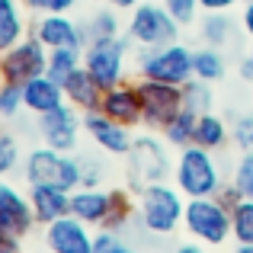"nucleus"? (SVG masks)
Masks as SVG:
<instances>
[{
	"label": "nucleus",
	"instance_id": "34",
	"mask_svg": "<svg viewBox=\"0 0 253 253\" xmlns=\"http://www.w3.org/2000/svg\"><path fill=\"white\" fill-rule=\"evenodd\" d=\"M231 141L237 151H253V112H241L231 122Z\"/></svg>",
	"mask_w": 253,
	"mask_h": 253
},
{
	"label": "nucleus",
	"instance_id": "45",
	"mask_svg": "<svg viewBox=\"0 0 253 253\" xmlns=\"http://www.w3.org/2000/svg\"><path fill=\"white\" fill-rule=\"evenodd\" d=\"M173 253H205V250L199 247V244H179V247L173 250Z\"/></svg>",
	"mask_w": 253,
	"mask_h": 253
},
{
	"label": "nucleus",
	"instance_id": "17",
	"mask_svg": "<svg viewBox=\"0 0 253 253\" xmlns=\"http://www.w3.org/2000/svg\"><path fill=\"white\" fill-rule=\"evenodd\" d=\"M29 205L36 211L39 224H51L58 218L71 215V192L61 186H48V183H32L29 186Z\"/></svg>",
	"mask_w": 253,
	"mask_h": 253
},
{
	"label": "nucleus",
	"instance_id": "46",
	"mask_svg": "<svg viewBox=\"0 0 253 253\" xmlns=\"http://www.w3.org/2000/svg\"><path fill=\"white\" fill-rule=\"evenodd\" d=\"M112 253H138L135 247H131V244H119V247L116 250H112Z\"/></svg>",
	"mask_w": 253,
	"mask_h": 253
},
{
	"label": "nucleus",
	"instance_id": "31",
	"mask_svg": "<svg viewBox=\"0 0 253 253\" xmlns=\"http://www.w3.org/2000/svg\"><path fill=\"white\" fill-rule=\"evenodd\" d=\"M23 109H26V103H23V86H19V84H10V81H0V122L16 119Z\"/></svg>",
	"mask_w": 253,
	"mask_h": 253
},
{
	"label": "nucleus",
	"instance_id": "20",
	"mask_svg": "<svg viewBox=\"0 0 253 253\" xmlns=\"http://www.w3.org/2000/svg\"><path fill=\"white\" fill-rule=\"evenodd\" d=\"M61 86H64V96H68V103L74 106V109H81V112L99 109V103H103V93H106L103 86L93 81V74L84 68V64H81V68H77Z\"/></svg>",
	"mask_w": 253,
	"mask_h": 253
},
{
	"label": "nucleus",
	"instance_id": "41",
	"mask_svg": "<svg viewBox=\"0 0 253 253\" xmlns=\"http://www.w3.org/2000/svg\"><path fill=\"white\" fill-rule=\"evenodd\" d=\"M19 241H23L19 234H6V231H0V253H23Z\"/></svg>",
	"mask_w": 253,
	"mask_h": 253
},
{
	"label": "nucleus",
	"instance_id": "29",
	"mask_svg": "<svg viewBox=\"0 0 253 253\" xmlns=\"http://www.w3.org/2000/svg\"><path fill=\"white\" fill-rule=\"evenodd\" d=\"M86 32H90V42H93V39H116V36H122L119 10H116V6H109V10H96L90 19H86Z\"/></svg>",
	"mask_w": 253,
	"mask_h": 253
},
{
	"label": "nucleus",
	"instance_id": "23",
	"mask_svg": "<svg viewBox=\"0 0 253 253\" xmlns=\"http://www.w3.org/2000/svg\"><path fill=\"white\" fill-rule=\"evenodd\" d=\"M234 36V19L228 13H205L199 19V39L211 48H224Z\"/></svg>",
	"mask_w": 253,
	"mask_h": 253
},
{
	"label": "nucleus",
	"instance_id": "30",
	"mask_svg": "<svg viewBox=\"0 0 253 253\" xmlns=\"http://www.w3.org/2000/svg\"><path fill=\"white\" fill-rule=\"evenodd\" d=\"M231 237L237 244H253V199H244L231 211Z\"/></svg>",
	"mask_w": 253,
	"mask_h": 253
},
{
	"label": "nucleus",
	"instance_id": "6",
	"mask_svg": "<svg viewBox=\"0 0 253 253\" xmlns=\"http://www.w3.org/2000/svg\"><path fill=\"white\" fill-rule=\"evenodd\" d=\"M192 51L196 48L183 45L179 39L170 45H157V48H141V55H138V77L183 86L186 81L196 77L192 74Z\"/></svg>",
	"mask_w": 253,
	"mask_h": 253
},
{
	"label": "nucleus",
	"instance_id": "22",
	"mask_svg": "<svg viewBox=\"0 0 253 253\" xmlns=\"http://www.w3.org/2000/svg\"><path fill=\"white\" fill-rule=\"evenodd\" d=\"M26 39V16H23V0H0V51Z\"/></svg>",
	"mask_w": 253,
	"mask_h": 253
},
{
	"label": "nucleus",
	"instance_id": "47",
	"mask_svg": "<svg viewBox=\"0 0 253 253\" xmlns=\"http://www.w3.org/2000/svg\"><path fill=\"white\" fill-rule=\"evenodd\" d=\"M234 253H253V244H237Z\"/></svg>",
	"mask_w": 253,
	"mask_h": 253
},
{
	"label": "nucleus",
	"instance_id": "40",
	"mask_svg": "<svg viewBox=\"0 0 253 253\" xmlns=\"http://www.w3.org/2000/svg\"><path fill=\"white\" fill-rule=\"evenodd\" d=\"M244 0H202V13H228Z\"/></svg>",
	"mask_w": 253,
	"mask_h": 253
},
{
	"label": "nucleus",
	"instance_id": "43",
	"mask_svg": "<svg viewBox=\"0 0 253 253\" xmlns=\"http://www.w3.org/2000/svg\"><path fill=\"white\" fill-rule=\"evenodd\" d=\"M106 3L116 6V10H135V6L141 3V0H106Z\"/></svg>",
	"mask_w": 253,
	"mask_h": 253
},
{
	"label": "nucleus",
	"instance_id": "44",
	"mask_svg": "<svg viewBox=\"0 0 253 253\" xmlns=\"http://www.w3.org/2000/svg\"><path fill=\"white\" fill-rule=\"evenodd\" d=\"M241 77H244V81H250V84H253V64L247 61V58L241 61Z\"/></svg>",
	"mask_w": 253,
	"mask_h": 253
},
{
	"label": "nucleus",
	"instance_id": "42",
	"mask_svg": "<svg viewBox=\"0 0 253 253\" xmlns=\"http://www.w3.org/2000/svg\"><path fill=\"white\" fill-rule=\"evenodd\" d=\"M241 26L244 32L253 39V0H244V13H241Z\"/></svg>",
	"mask_w": 253,
	"mask_h": 253
},
{
	"label": "nucleus",
	"instance_id": "8",
	"mask_svg": "<svg viewBox=\"0 0 253 253\" xmlns=\"http://www.w3.org/2000/svg\"><path fill=\"white\" fill-rule=\"evenodd\" d=\"M138 93H141V125L148 131H164L186 109L183 86H176V84L138 77Z\"/></svg>",
	"mask_w": 253,
	"mask_h": 253
},
{
	"label": "nucleus",
	"instance_id": "15",
	"mask_svg": "<svg viewBox=\"0 0 253 253\" xmlns=\"http://www.w3.org/2000/svg\"><path fill=\"white\" fill-rule=\"evenodd\" d=\"M36 224L39 221H36V211L29 205V196H23L13 183L0 179V231L26 237Z\"/></svg>",
	"mask_w": 253,
	"mask_h": 253
},
{
	"label": "nucleus",
	"instance_id": "4",
	"mask_svg": "<svg viewBox=\"0 0 253 253\" xmlns=\"http://www.w3.org/2000/svg\"><path fill=\"white\" fill-rule=\"evenodd\" d=\"M23 173L32 183H48V186H61V189L74 192L81 189V157L68 154V151H55L48 144L32 148L23 161Z\"/></svg>",
	"mask_w": 253,
	"mask_h": 253
},
{
	"label": "nucleus",
	"instance_id": "12",
	"mask_svg": "<svg viewBox=\"0 0 253 253\" xmlns=\"http://www.w3.org/2000/svg\"><path fill=\"white\" fill-rule=\"evenodd\" d=\"M81 128H84V112L74 109L71 103L39 116V138H42V144H48L55 151L74 154L77 141H81Z\"/></svg>",
	"mask_w": 253,
	"mask_h": 253
},
{
	"label": "nucleus",
	"instance_id": "35",
	"mask_svg": "<svg viewBox=\"0 0 253 253\" xmlns=\"http://www.w3.org/2000/svg\"><path fill=\"white\" fill-rule=\"evenodd\" d=\"M167 13L176 19L179 26H189L199 19V10H202V0H164Z\"/></svg>",
	"mask_w": 253,
	"mask_h": 253
},
{
	"label": "nucleus",
	"instance_id": "37",
	"mask_svg": "<svg viewBox=\"0 0 253 253\" xmlns=\"http://www.w3.org/2000/svg\"><path fill=\"white\" fill-rule=\"evenodd\" d=\"M77 3H81V0H23V6L32 10L36 16L39 13H71Z\"/></svg>",
	"mask_w": 253,
	"mask_h": 253
},
{
	"label": "nucleus",
	"instance_id": "19",
	"mask_svg": "<svg viewBox=\"0 0 253 253\" xmlns=\"http://www.w3.org/2000/svg\"><path fill=\"white\" fill-rule=\"evenodd\" d=\"M23 103H26V109H29L32 116H45V112L64 106L68 96H64L61 84L51 81L48 74H42V77H32L29 84H23Z\"/></svg>",
	"mask_w": 253,
	"mask_h": 253
},
{
	"label": "nucleus",
	"instance_id": "5",
	"mask_svg": "<svg viewBox=\"0 0 253 253\" xmlns=\"http://www.w3.org/2000/svg\"><path fill=\"white\" fill-rule=\"evenodd\" d=\"M128 23H125V36L141 48H157V45H170L179 39L183 26L167 13L164 0H141L135 10H128Z\"/></svg>",
	"mask_w": 253,
	"mask_h": 253
},
{
	"label": "nucleus",
	"instance_id": "48",
	"mask_svg": "<svg viewBox=\"0 0 253 253\" xmlns=\"http://www.w3.org/2000/svg\"><path fill=\"white\" fill-rule=\"evenodd\" d=\"M247 61L253 64V45H250V51H247Z\"/></svg>",
	"mask_w": 253,
	"mask_h": 253
},
{
	"label": "nucleus",
	"instance_id": "24",
	"mask_svg": "<svg viewBox=\"0 0 253 253\" xmlns=\"http://www.w3.org/2000/svg\"><path fill=\"white\" fill-rule=\"evenodd\" d=\"M224 71H228V64H224V55L221 48H211V45H205V48H196L192 51V74L199 77V81H221Z\"/></svg>",
	"mask_w": 253,
	"mask_h": 253
},
{
	"label": "nucleus",
	"instance_id": "13",
	"mask_svg": "<svg viewBox=\"0 0 253 253\" xmlns=\"http://www.w3.org/2000/svg\"><path fill=\"white\" fill-rule=\"evenodd\" d=\"M84 131L93 138V144H96L99 151H106L109 157H128L131 141H135V135H131L128 125L112 122V119L103 116L99 109L84 112Z\"/></svg>",
	"mask_w": 253,
	"mask_h": 253
},
{
	"label": "nucleus",
	"instance_id": "9",
	"mask_svg": "<svg viewBox=\"0 0 253 253\" xmlns=\"http://www.w3.org/2000/svg\"><path fill=\"white\" fill-rule=\"evenodd\" d=\"M128 36H116V39H93L84 48V68L93 74L103 90L122 84L125 81V58H128Z\"/></svg>",
	"mask_w": 253,
	"mask_h": 253
},
{
	"label": "nucleus",
	"instance_id": "32",
	"mask_svg": "<svg viewBox=\"0 0 253 253\" xmlns=\"http://www.w3.org/2000/svg\"><path fill=\"white\" fill-rule=\"evenodd\" d=\"M231 183L241 189L244 199H253V151H241L234 173H231Z\"/></svg>",
	"mask_w": 253,
	"mask_h": 253
},
{
	"label": "nucleus",
	"instance_id": "11",
	"mask_svg": "<svg viewBox=\"0 0 253 253\" xmlns=\"http://www.w3.org/2000/svg\"><path fill=\"white\" fill-rule=\"evenodd\" d=\"M32 36H36L48 51H55V48L84 51L86 45H90L86 23L81 26L77 19H71V13H39L36 23H32Z\"/></svg>",
	"mask_w": 253,
	"mask_h": 253
},
{
	"label": "nucleus",
	"instance_id": "18",
	"mask_svg": "<svg viewBox=\"0 0 253 253\" xmlns=\"http://www.w3.org/2000/svg\"><path fill=\"white\" fill-rule=\"evenodd\" d=\"M112 209V189H74L71 192V215L81 218L84 224H90V228H103L106 215H109Z\"/></svg>",
	"mask_w": 253,
	"mask_h": 253
},
{
	"label": "nucleus",
	"instance_id": "39",
	"mask_svg": "<svg viewBox=\"0 0 253 253\" xmlns=\"http://www.w3.org/2000/svg\"><path fill=\"white\" fill-rule=\"evenodd\" d=\"M215 199H218V202H221V205H224V209H228V211H234V209H237V205H241V202H244V196H241V189H237V186H234V183H231V179H228V183H224V186H221V189H218V192H215Z\"/></svg>",
	"mask_w": 253,
	"mask_h": 253
},
{
	"label": "nucleus",
	"instance_id": "16",
	"mask_svg": "<svg viewBox=\"0 0 253 253\" xmlns=\"http://www.w3.org/2000/svg\"><path fill=\"white\" fill-rule=\"evenodd\" d=\"M99 112L109 116L112 122H119V125H128V128L141 125V93H138V81H131V84L122 81V84L109 86V90L103 93Z\"/></svg>",
	"mask_w": 253,
	"mask_h": 253
},
{
	"label": "nucleus",
	"instance_id": "7",
	"mask_svg": "<svg viewBox=\"0 0 253 253\" xmlns=\"http://www.w3.org/2000/svg\"><path fill=\"white\" fill-rule=\"evenodd\" d=\"M183 228L205 247H218L231 237V211L218 202L215 196L186 199Z\"/></svg>",
	"mask_w": 253,
	"mask_h": 253
},
{
	"label": "nucleus",
	"instance_id": "1",
	"mask_svg": "<svg viewBox=\"0 0 253 253\" xmlns=\"http://www.w3.org/2000/svg\"><path fill=\"white\" fill-rule=\"evenodd\" d=\"M173 179V157H170V144L161 131H144L135 135L128 151V186L135 196H141L148 186L157 183H170Z\"/></svg>",
	"mask_w": 253,
	"mask_h": 253
},
{
	"label": "nucleus",
	"instance_id": "33",
	"mask_svg": "<svg viewBox=\"0 0 253 253\" xmlns=\"http://www.w3.org/2000/svg\"><path fill=\"white\" fill-rule=\"evenodd\" d=\"M19 167V144L6 128H0V179Z\"/></svg>",
	"mask_w": 253,
	"mask_h": 253
},
{
	"label": "nucleus",
	"instance_id": "3",
	"mask_svg": "<svg viewBox=\"0 0 253 253\" xmlns=\"http://www.w3.org/2000/svg\"><path fill=\"white\" fill-rule=\"evenodd\" d=\"M183 192L176 189V183H157L138 196V218H141L144 231L167 237L183 224Z\"/></svg>",
	"mask_w": 253,
	"mask_h": 253
},
{
	"label": "nucleus",
	"instance_id": "27",
	"mask_svg": "<svg viewBox=\"0 0 253 253\" xmlns=\"http://www.w3.org/2000/svg\"><path fill=\"white\" fill-rule=\"evenodd\" d=\"M135 209L138 205L131 202V189L128 186H125V189H112V209H109V215H106L103 228L106 231H122L125 224H128V218L135 215Z\"/></svg>",
	"mask_w": 253,
	"mask_h": 253
},
{
	"label": "nucleus",
	"instance_id": "10",
	"mask_svg": "<svg viewBox=\"0 0 253 253\" xmlns=\"http://www.w3.org/2000/svg\"><path fill=\"white\" fill-rule=\"evenodd\" d=\"M45 71H48V48L36 36H26L13 48L0 51V81L23 86L32 77H42Z\"/></svg>",
	"mask_w": 253,
	"mask_h": 253
},
{
	"label": "nucleus",
	"instance_id": "2",
	"mask_svg": "<svg viewBox=\"0 0 253 253\" xmlns=\"http://www.w3.org/2000/svg\"><path fill=\"white\" fill-rule=\"evenodd\" d=\"M173 183L186 199H202V196H215L224 186L221 167L215 161V151H205L199 144H186L176 151L173 161Z\"/></svg>",
	"mask_w": 253,
	"mask_h": 253
},
{
	"label": "nucleus",
	"instance_id": "38",
	"mask_svg": "<svg viewBox=\"0 0 253 253\" xmlns=\"http://www.w3.org/2000/svg\"><path fill=\"white\" fill-rule=\"evenodd\" d=\"M119 231H106V228H99L96 231V237H93V253H112L119 247Z\"/></svg>",
	"mask_w": 253,
	"mask_h": 253
},
{
	"label": "nucleus",
	"instance_id": "36",
	"mask_svg": "<svg viewBox=\"0 0 253 253\" xmlns=\"http://www.w3.org/2000/svg\"><path fill=\"white\" fill-rule=\"evenodd\" d=\"M106 179V170L99 161H90V157H81V186L84 189H99Z\"/></svg>",
	"mask_w": 253,
	"mask_h": 253
},
{
	"label": "nucleus",
	"instance_id": "25",
	"mask_svg": "<svg viewBox=\"0 0 253 253\" xmlns=\"http://www.w3.org/2000/svg\"><path fill=\"white\" fill-rule=\"evenodd\" d=\"M81 64H84V51H77V48H55V51H48V71H45V74H48L51 81L64 84Z\"/></svg>",
	"mask_w": 253,
	"mask_h": 253
},
{
	"label": "nucleus",
	"instance_id": "28",
	"mask_svg": "<svg viewBox=\"0 0 253 253\" xmlns=\"http://www.w3.org/2000/svg\"><path fill=\"white\" fill-rule=\"evenodd\" d=\"M196 119H199V116H196L192 109H183V112H179V116L167 125V128L161 131V135L167 138L170 148L179 151V148H186V144H192V135H196Z\"/></svg>",
	"mask_w": 253,
	"mask_h": 253
},
{
	"label": "nucleus",
	"instance_id": "14",
	"mask_svg": "<svg viewBox=\"0 0 253 253\" xmlns=\"http://www.w3.org/2000/svg\"><path fill=\"white\" fill-rule=\"evenodd\" d=\"M93 231L81 218L64 215L58 221L45 224V247L51 253H93Z\"/></svg>",
	"mask_w": 253,
	"mask_h": 253
},
{
	"label": "nucleus",
	"instance_id": "21",
	"mask_svg": "<svg viewBox=\"0 0 253 253\" xmlns=\"http://www.w3.org/2000/svg\"><path fill=\"white\" fill-rule=\"evenodd\" d=\"M231 141V125L224 122L215 112H205V116L196 119V135H192V144L205 151H221L224 144Z\"/></svg>",
	"mask_w": 253,
	"mask_h": 253
},
{
	"label": "nucleus",
	"instance_id": "26",
	"mask_svg": "<svg viewBox=\"0 0 253 253\" xmlns=\"http://www.w3.org/2000/svg\"><path fill=\"white\" fill-rule=\"evenodd\" d=\"M183 103H186V109H192L196 116H205V112H211V106H215L211 84H209V81H199V77L186 81V84H183Z\"/></svg>",
	"mask_w": 253,
	"mask_h": 253
}]
</instances>
